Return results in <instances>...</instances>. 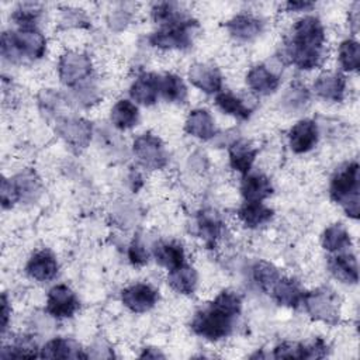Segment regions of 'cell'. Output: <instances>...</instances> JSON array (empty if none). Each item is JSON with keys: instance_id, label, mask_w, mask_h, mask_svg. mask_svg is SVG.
<instances>
[{"instance_id": "cell-44", "label": "cell", "mask_w": 360, "mask_h": 360, "mask_svg": "<svg viewBox=\"0 0 360 360\" xmlns=\"http://www.w3.org/2000/svg\"><path fill=\"white\" fill-rule=\"evenodd\" d=\"M8 319H10V307L6 294L1 295V333H6L7 326H8Z\"/></svg>"}, {"instance_id": "cell-25", "label": "cell", "mask_w": 360, "mask_h": 360, "mask_svg": "<svg viewBox=\"0 0 360 360\" xmlns=\"http://www.w3.org/2000/svg\"><path fill=\"white\" fill-rule=\"evenodd\" d=\"M153 257L156 263L166 267L167 270H173L186 263L184 248L176 240L158 242L153 246Z\"/></svg>"}, {"instance_id": "cell-14", "label": "cell", "mask_w": 360, "mask_h": 360, "mask_svg": "<svg viewBox=\"0 0 360 360\" xmlns=\"http://www.w3.org/2000/svg\"><path fill=\"white\" fill-rule=\"evenodd\" d=\"M160 94V76L149 72L141 73L129 87V96L142 105H153Z\"/></svg>"}, {"instance_id": "cell-12", "label": "cell", "mask_w": 360, "mask_h": 360, "mask_svg": "<svg viewBox=\"0 0 360 360\" xmlns=\"http://www.w3.org/2000/svg\"><path fill=\"white\" fill-rule=\"evenodd\" d=\"M188 80L193 86L207 94L219 93L222 87V76L218 68L212 63H194L188 69Z\"/></svg>"}, {"instance_id": "cell-4", "label": "cell", "mask_w": 360, "mask_h": 360, "mask_svg": "<svg viewBox=\"0 0 360 360\" xmlns=\"http://www.w3.org/2000/svg\"><path fill=\"white\" fill-rule=\"evenodd\" d=\"M330 198L340 204L346 215L357 219L360 212L359 202V163L352 162L343 169L338 170L329 186Z\"/></svg>"}, {"instance_id": "cell-8", "label": "cell", "mask_w": 360, "mask_h": 360, "mask_svg": "<svg viewBox=\"0 0 360 360\" xmlns=\"http://www.w3.org/2000/svg\"><path fill=\"white\" fill-rule=\"evenodd\" d=\"M195 21L191 18L172 25L160 27L149 37V42L160 49H186L191 45V28Z\"/></svg>"}, {"instance_id": "cell-1", "label": "cell", "mask_w": 360, "mask_h": 360, "mask_svg": "<svg viewBox=\"0 0 360 360\" xmlns=\"http://www.w3.org/2000/svg\"><path fill=\"white\" fill-rule=\"evenodd\" d=\"M325 30L319 18L305 15L294 22L283 51L298 69L311 70L325 59Z\"/></svg>"}, {"instance_id": "cell-34", "label": "cell", "mask_w": 360, "mask_h": 360, "mask_svg": "<svg viewBox=\"0 0 360 360\" xmlns=\"http://www.w3.org/2000/svg\"><path fill=\"white\" fill-rule=\"evenodd\" d=\"M339 63L345 72H354L360 66V45L356 39H345L339 45Z\"/></svg>"}, {"instance_id": "cell-38", "label": "cell", "mask_w": 360, "mask_h": 360, "mask_svg": "<svg viewBox=\"0 0 360 360\" xmlns=\"http://www.w3.org/2000/svg\"><path fill=\"white\" fill-rule=\"evenodd\" d=\"M39 13H41V8L38 4L24 3V4H20L18 8L14 10L11 17L15 21V24L21 28L22 27H37L35 21H37Z\"/></svg>"}, {"instance_id": "cell-2", "label": "cell", "mask_w": 360, "mask_h": 360, "mask_svg": "<svg viewBox=\"0 0 360 360\" xmlns=\"http://www.w3.org/2000/svg\"><path fill=\"white\" fill-rule=\"evenodd\" d=\"M240 308L242 300L236 292L222 291L207 308L195 312L190 326L195 335L207 340H221L232 332Z\"/></svg>"}, {"instance_id": "cell-7", "label": "cell", "mask_w": 360, "mask_h": 360, "mask_svg": "<svg viewBox=\"0 0 360 360\" xmlns=\"http://www.w3.org/2000/svg\"><path fill=\"white\" fill-rule=\"evenodd\" d=\"M134 153L139 163L152 170L163 169L167 165V152L160 138L152 132H143L135 138L132 145Z\"/></svg>"}, {"instance_id": "cell-17", "label": "cell", "mask_w": 360, "mask_h": 360, "mask_svg": "<svg viewBox=\"0 0 360 360\" xmlns=\"http://www.w3.org/2000/svg\"><path fill=\"white\" fill-rule=\"evenodd\" d=\"M257 152V148L253 146L252 142L246 139H235L228 148L229 166L245 176L250 172Z\"/></svg>"}, {"instance_id": "cell-30", "label": "cell", "mask_w": 360, "mask_h": 360, "mask_svg": "<svg viewBox=\"0 0 360 360\" xmlns=\"http://www.w3.org/2000/svg\"><path fill=\"white\" fill-rule=\"evenodd\" d=\"M352 245L350 233L343 224L336 222L329 225L322 233V246L325 250L339 253Z\"/></svg>"}, {"instance_id": "cell-5", "label": "cell", "mask_w": 360, "mask_h": 360, "mask_svg": "<svg viewBox=\"0 0 360 360\" xmlns=\"http://www.w3.org/2000/svg\"><path fill=\"white\" fill-rule=\"evenodd\" d=\"M302 304L312 319L322 321L329 325L338 323L340 316V298L333 290L321 287L305 292Z\"/></svg>"}, {"instance_id": "cell-39", "label": "cell", "mask_w": 360, "mask_h": 360, "mask_svg": "<svg viewBox=\"0 0 360 360\" xmlns=\"http://www.w3.org/2000/svg\"><path fill=\"white\" fill-rule=\"evenodd\" d=\"M15 183L20 188L21 200L22 198H32L34 193H39V181L32 170H25L24 173L18 174L15 179Z\"/></svg>"}, {"instance_id": "cell-37", "label": "cell", "mask_w": 360, "mask_h": 360, "mask_svg": "<svg viewBox=\"0 0 360 360\" xmlns=\"http://www.w3.org/2000/svg\"><path fill=\"white\" fill-rule=\"evenodd\" d=\"M281 101H283V107L287 111L295 112L307 107V104L309 103V93L302 84L294 83L291 84L290 89H287Z\"/></svg>"}, {"instance_id": "cell-10", "label": "cell", "mask_w": 360, "mask_h": 360, "mask_svg": "<svg viewBox=\"0 0 360 360\" xmlns=\"http://www.w3.org/2000/svg\"><path fill=\"white\" fill-rule=\"evenodd\" d=\"M121 301L129 311L142 314L158 304L159 292L150 284L136 283L121 291Z\"/></svg>"}, {"instance_id": "cell-32", "label": "cell", "mask_w": 360, "mask_h": 360, "mask_svg": "<svg viewBox=\"0 0 360 360\" xmlns=\"http://www.w3.org/2000/svg\"><path fill=\"white\" fill-rule=\"evenodd\" d=\"M160 94L170 103H184L187 98V87L181 77L167 73L160 77Z\"/></svg>"}, {"instance_id": "cell-41", "label": "cell", "mask_w": 360, "mask_h": 360, "mask_svg": "<svg viewBox=\"0 0 360 360\" xmlns=\"http://www.w3.org/2000/svg\"><path fill=\"white\" fill-rule=\"evenodd\" d=\"M276 359H304V345L295 342H283L274 347Z\"/></svg>"}, {"instance_id": "cell-11", "label": "cell", "mask_w": 360, "mask_h": 360, "mask_svg": "<svg viewBox=\"0 0 360 360\" xmlns=\"http://www.w3.org/2000/svg\"><path fill=\"white\" fill-rule=\"evenodd\" d=\"M56 131L60 138L73 149H84L91 139V124L83 118H65L58 122Z\"/></svg>"}, {"instance_id": "cell-27", "label": "cell", "mask_w": 360, "mask_h": 360, "mask_svg": "<svg viewBox=\"0 0 360 360\" xmlns=\"http://www.w3.org/2000/svg\"><path fill=\"white\" fill-rule=\"evenodd\" d=\"M111 122L115 128L125 131L135 127L139 121V110L131 100H118L111 108Z\"/></svg>"}, {"instance_id": "cell-20", "label": "cell", "mask_w": 360, "mask_h": 360, "mask_svg": "<svg viewBox=\"0 0 360 360\" xmlns=\"http://www.w3.org/2000/svg\"><path fill=\"white\" fill-rule=\"evenodd\" d=\"M184 129L188 135L202 141H208L215 136V121L212 115L204 108H195L190 111L186 118Z\"/></svg>"}, {"instance_id": "cell-24", "label": "cell", "mask_w": 360, "mask_h": 360, "mask_svg": "<svg viewBox=\"0 0 360 360\" xmlns=\"http://www.w3.org/2000/svg\"><path fill=\"white\" fill-rule=\"evenodd\" d=\"M246 83L250 90L257 94L266 96L277 90L280 84L278 76L264 65L253 66L246 75Z\"/></svg>"}, {"instance_id": "cell-43", "label": "cell", "mask_w": 360, "mask_h": 360, "mask_svg": "<svg viewBox=\"0 0 360 360\" xmlns=\"http://www.w3.org/2000/svg\"><path fill=\"white\" fill-rule=\"evenodd\" d=\"M328 353V345L323 339L316 338L309 345H304V359H321Z\"/></svg>"}, {"instance_id": "cell-13", "label": "cell", "mask_w": 360, "mask_h": 360, "mask_svg": "<svg viewBox=\"0 0 360 360\" xmlns=\"http://www.w3.org/2000/svg\"><path fill=\"white\" fill-rule=\"evenodd\" d=\"M318 127L312 120H301L288 131V143L294 153H307L318 142Z\"/></svg>"}, {"instance_id": "cell-22", "label": "cell", "mask_w": 360, "mask_h": 360, "mask_svg": "<svg viewBox=\"0 0 360 360\" xmlns=\"http://www.w3.org/2000/svg\"><path fill=\"white\" fill-rule=\"evenodd\" d=\"M270 292L277 304L288 308H297L300 304H302L305 294L300 283L295 278L288 277H280Z\"/></svg>"}, {"instance_id": "cell-35", "label": "cell", "mask_w": 360, "mask_h": 360, "mask_svg": "<svg viewBox=\"0 0 360 360\" xmlns=\"http://www.w3.org/2000/svg\"><path fill=\"white\" fill-rule=\"evenodd\" d=\"M38 346L35 340L30 336H20L15 339V342L7 347L3 349L0 353V357L3 359H11V357H38Z\"/></svg>"}, {"instance_id": "cell-23", "label": "cell", "mask_w": 360, "mask_h": 360, "mask_svg": "<svg viewBox=\"0 0 360 360\" xmlns=\"http://www.w3.org/2000/svg\"><path fill=\"white\" fill-rule=\"evenodd\" d=\"M39 357L42 359H87L89 356L83 352L80 345L72 339L55 338L45 343L41 349Z\"/></svg>"}, {"instance_id": "cell-16", "label": "cell", "mask_w": 360, "mask_h": 360, "mask_svg": "<svg viewBox=\"0 0 360 360\" xmlns=\"http://www.w3.org/2000/svg\"><path fill=\"white\" fill-rule=\"evenodd\" d=\"M229 35L236 41H252L263 31V21L252 14H236L225 24Z\"/></svg>"}, {"instance_id": "cell-45", "label": "cell", "mask_w": 360, "mask_h": 360, "mask_svg": "<svg viewBox=\"0 0 360 360\" xmlns=\"http://www.w3.org/2000/svg\"><path fill=\"white\" fill-rule=\"evenodd\" d=\"M314 7V3H311V1H300V0H291V1H288L287 4H285V8L288 10V11H305V10H309V8H312Z\"/></svg>"}, {"instance_id": "cell-18", "label": "cell", "mask_w": 360, "mask_h": 360, "mask_svg": "<svg viewBox=\"0 0 360 360\" xmlns=\"http://www.w3.org/2000/svg\"><path fill=\"white\" fill-rule=\"evenodd\" d=\"M315 93L330 101H342L346 90V79L339 72H323L314 83Z\"/></svg>"}, {"instance_id": "cell-42", "label": "cell", "mask_w": 360, "mask_h": 360, "mask_svg": "<svg viewBox=\"0 0 360 360\" xmlns=\"http://www.w3.org/2000/svg\"><path fill=\"white\" fill-rule=\"evenodd\" d=\"M128 259L134 266H143L148 263L149 253L139 238H134L128 248Z\"/></svg>"}, {"instance_id": "cell-26", "label": "cell", "mask_w": 360, "mask_h": 360, "mask_svg": "<svg viewBox=\"0 0 360 360\" xmlns=\"http://www.w3.org/2000/svg\"><path fill=\"white\" fill-rule=\"evenodd\" d=\"M273 210L259 201H245L238 210L239 221L248 228H257L273 218Z\"/></svg>"}, {"instance_id": "cell-9", "label": "cell", "mask_w": 360, "mask_h": 360, "mask_svg": "<svg viewBox=\"0 0 360 360\" xmlns=\"http://www.w3.org/2000/svg\"><path fill=\"white\" fill-rule=\"evenodd\" d=\"M79 309V300L73 290L66 284L53 285L46 295L45 311L58 319L70 318Z\"/></svg>"}, {"instance_id": "cell-36", "label": "cell", "mask_w": 360, "mask_h": 360, "mask_svg": "<svg viewBox=\"0 0 360 360\" xmlns=\"http://www.w3.org/2000/svg\"><path fill=\"white\" fill-rule=\"evenodd\" d=\"M152 17L156 22H159L162 27L179 24L186 20H188L187 15H184L173 3H159L155 4L152 8Z\"/></svg>"}, {"instance_id": "cell-29", "label": "cell", "mask_w": 360, "mask_h": 360, "mask_svg": "<svg viewBox=\"0 0 360 360\" xmlns=\"http://www.w3.org/2000/svg\"><path fill=\"white\" fill-rule=\"evenodd\" d=\"M197 226L200 238L204 240L205 246L210 249L214 248L222 231V224L218 215L212 210L201 211L197 217Z\"/></svg>"}, {"instance_id": "cell-31", "label": "cell", "mask_w": 360, "mask_h": 360, "mask_svg": "<svg viewBox=\"0 0 360 360\" xmlns=\"http://www.w3.org/2000/svg\"><path fill=\"white\" fill-rule=\"evenodd\" d=\"M215 104L225 114L233 115V117H236L239 120L249 118V115L252 112V110L243 103V100L239 98L238 96H235L231 91H219V93H217Z\"/></svg>"}, {"instance_id": "cell-6", "label": "cell", "mask_w": 360, "mask_h": 360, "mask_svg": "<svg viewBox=\"0 0 360 360\" xmlns=\"http://www.w3.org/2000/svg\"><path fill=\"white\" fill-rule=\"evenodd\" d=\"M93 69L91 59L87 53L68 51L60 55L58 62V75L65 86L76 87L90 79Z\"/></svg>"}, {"instance_id": "cell-28", "label": "cell", "mask_w": 360, "mask_h": 360, "mask_svg": "<svg viewBox=\"0 0 360 360\" xmlns=\"http://www.w3.org/2000/svg\"><path fill=\"white\" fill-rule=\"evenodd\" d=\"M197 271L188 264H181L173 270H169L167 284L180 294H191L197 287Z\"/></svg>"}, {"instance_id": "cell-19", "label": "cell", "mask_w": 360, "mask_h": 360, "mask_svg": "<svg viewBox=\"0 0 360 360\" xmlns=\"http://www.w3.org/2000/svg\"><path fill=\"white\" fill-rule=\"evenodd\" d=\"M240 194L245 201L262 202L273 194V184L263 173H248L240 183Z\"/></svg>"}, {"instance_id": "cell-3", "label": "cell", "mask_w": 360, "mask_h": 360, "mask_svg": "<svg viewBox=\"0 0 360 360\" xmlns=\"http://www.w3.org/2000/svg\"><path fill=\"white\" fill-rule=\"evenodd\" d=\"M46 52V38L37 27H18L15 31L3 32L1 55L8 60L41 59Z\"/></svg>"}, {"instance_id": "cell-46", "label": "cell", "mask_w": 360, "mask_h": 360, "mask_svg": "<svg viewBox=\"0 0 360 360\" xmlns=\"http://www.w3.org/2000/svg\"><path fill=\"white\" fill-rule=\"evenodd\" d=\"M139 357H146V359H158V357H165L158 349L153 347H148L143 349V352L139 354Z\"/></svg>"}, {"instance_id": "cell-21", "label": "cell", "mask_w": 360, "mask_h": 360, "mask_svg": "<svg viewBox=\"0 0 360 360\" xmlns=\"http://www.w3.org/2000/svg\"><path fill=\"white\" fill-rule=\"evenodd\" d=\"M329 271L342 283L356 284L359 280L357 259L352 253H336L328 260Z\"/></svg>"}, {"instance_id": "cell-15", "label": "cell", "mask_w": 360, "mask_h": 360, "mask_svg": "<svg viewBox=\"0 0 360 360\" xmlns=\"http://www.w3.org/2000/svg\"><path fill=\"white\" fill-rule=\"evenodd\" d=\"M58 262L56 257L46 249L35 252L27 262L25 273L37 281H49L58 274Z\"/></svg>"}, {"instance_id": "cell-40", "label": "cell", "mask_w": 360, "mask_h": 360, "mask_svg": "<svg viewBox=\"0 0 360 360\" xmlns=\"http://www.w3.org/2000/svg\"><path fill=\"white\" fill-rule=\"evenodd\" d=\"M0 197H1V207L3 208H11L15 202H18L21 200L20 188H18L14 179L11 180V179H7V177H3Z\"/></svg>"}, {"instance_id": "cell-33", "label": "cell", "mask_w": 360, "mask_h": 360, "mask_svg": "<svg viewBox=\"0 0 360 360\" xmlns=\"http://www.w3.org/2000/svg\"><path fill=\"white\" fill-rule=\"evenodd\" d=\"M252 274H253V280L263 291H270L281 277L278 269L274 264L264 260L255 263L252 269Z\"/></svg>"}]
</instances>
